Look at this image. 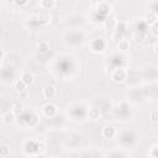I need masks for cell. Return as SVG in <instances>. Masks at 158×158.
<instances>
[{
	"mask_svg": "<svg viewBox=\"0 0 158 158\" xmlns=\"http://www.w3.org/2000/svg\"><path fill=\"white\" fill-rule=\"evenodd\" d=\"M126 78V72L123 69H115L113 73V79L115 82H122L123 79Z\"/></svg>",
	"mask_w": 158,
	"mask_h": 158,
	"instance_id": "3957f363",
	"label": "cell"
},
{
	"mask_svg": "<svg viewBox=\"0 0 158 158\" xmlns=\"http://www.w3.org/2000/svg\"><path fill=\"white\" fill-rule=\"evenodd\" d=\"M38 50L41 51V52H47V51H48L50 50V46H48V43H47V42H44V41H42V42H40L38 43Z\"/></svg>",
	"mask_w": 158,
	"mask_h": 158,
	"instance_id": "9c48e42d",
	"label": "cell"
},
{
	"mask_svg": "<svg viewBox=\"0 0 158 158\" xmlns=\"http://www.w3.org/2000/svg\"><path fill=\"white\" fill-rule=\"evenodd\" d=\"M152 122H157L158 121V111L157 110H153V111H151V115H150Z\"/></svg>",
	"mask_w": 158,
	"mask_h": 158,
	"instance_id": "5bb4252c",
	"label": "cell"
},
{
	"mask_svg": "<svg viewBox=\"0 0 158 158\" xmlns=\"http://www.w3.org/2000/svg\"><path fill=\"white\" fill-rule=\"evenodd\" d=\"M41 5L43 6V8H47V9H50V8H52L53 5H54V2H48V0H43V2L41 3Z\"/></svg>",
	"mask_w": 158,
	"mask_h": 158,
	"instance_id": "4fadbf2b",
	"label": "cell"
},
{
	"mask_svg": "<svg viewBox=\"0 0 158 158\" xmlns=\"http://www.w3.org/2000/svg\"><path fill=\"white\" fill-rule=\"evenodd\" d=\"M14 89L16 90L18 93H22V91H25L26 90V84L22 82V81H16L15 82V84H14Z\"/></svg>",
	"mask_w": 158,
	"mask_h": 158,
	"instance_id": "8992f818",
	"label": "cell"
},
{
	"mask_svg": "<svg viewBox=\"0 0 158 158\" xmlns=\"http://www.w3.org/2000/svg\"><path fill=\"white\" fill-rule=\"evenodd\" d=\"M145 19H146V22H147V24H154L156 20H157L154 12H148V14H146Z\"/></svg>",
	"mask_w": 158,
	"mask_h": 158,
	"instance_id": "ba28073f",
	"label": "cell"
},
{
	"mask_svg": "<svg viewBox=\"0 0 158 158\" xmlns=\"http://www.w3.org/2000/svg\"><path fill=\"white\" fill-rule=\"evenodd\" d=\"M21 111H22V106L19 105V104H15L14 107H12V113L14 114H20Z\"/></svg>",
	"mask_w": 158,
	"mask_h": 158,
	"instance_id": "9a60e30c",
	"label": "cell"
},
{
	"mask_svg": "<svg viewBox=\"0 0 158 158\" xmlns=\"http://www.w3.org/2000/svg\"><path fill=\"white\" fill-rule=\"evenodd\" d=\"M117 46H119V48H120V50H127L130 44H129V41L121 40L120 42H117Z\"/></svg>",
	"mask_w": 158,
	"mask_h": 158,
	"instance_id": "30bf717a",
	"label": "cell"
},
{
	"mask_svg": "<svg viewBox=\"0 0 158 158\" xmlns=\"http://www.w3.org/2000/svg\"><path fill=\"white\" fill-rule=\"evenodd\" d=\"M8 153H9V147H8L5 143H3V145H2V148H0V154H2L3 158H5V157L8 156Z\"/></svg>",
	"mask_w": 158,
	"mask_h": 158,
	"instance_id": "7c38bea8",
	"label": "cell"
},
{
	"mask_svg": "<svg viewBox=\"0 0 158 158\" xmlns=\"http://www.w3.org/2000/svg\"><path fill=\"white\" fill-rule=\"evenodd\" d=\"M154 50H156V54H158V44L156 46V48H154Z\"/></svg>",
	"mask_w": 158,
	"mask_h": 158,
	"instance_id": "ffe728a7",
	"label": "cell"
},
{
	"mask_svg": "<svg viewBox=\"0 0 158 158\" xmlns=\"http://www.w3.org/2000/svg\"><path fill=\"white\" fill-rule=\"evenodd\" d=\"M14 120H15V114L11 111H9V113H5L4 115H3V121L6 123V125H9V123H11V122H14Z\"/></svg>",
	"mask_w": 158,
	"mask_h": 158,
	"instance_id": "52a82bcc",
	"label": "cell"
},
{
	"mask_svg": "<svg viewBox=\"0 0 158 158\" xmlns=\"http://www.w3.org/2000/svg\"><path fill=\"white\" fill-rule=\"evenodd\" d=\"M21 81H22L26 85H30V84L34 83L35 77H34V74H31V73H25V74L22 75V78H21Z\"/></svg>",
	"mask_w": 158,
	"mask_h": 158,
	"instance_id": "5b68a950",
	"label": "cell"
},
{
	"mask_svg": "<svg viewBox=\"0 0 158 158\" xmlns=\"http://www.w3.org/2000/svg\"><path fill=\"white\" fill-rule=\"evenodd\" d=\"M20 95H21L22 98H26V95H27V90H25V91H22V93L20 94Z\"/></svg>",
	"mask_w": 158,
	"mask_h": 158,
	"instance_id": "d6986e66",
	"label": "cell"
},
{
	"mask_svg": "<svg viewBox=\"0 0 158 158\" xmlns=\"http://www.w3.org/2000/svg\"><path fill=\"white\" fill-rule=\"evenodd\" d=\"M15 4H16V5H26L27 2H15Z\"/></svg>",
	"mask_w": 158,
	"mask_h": 158,
	"instance_id": "e0dca14e",
	"label": "cell"
},
{
	"mask_svg": "<svg viewBox=\"0 0 158 158\" xmlns=\"http://www.w3.org/2000/svg\"><path fill=\"white\" fill-rule=\"evenodd\" d=\"M103 136L106 137V138H111L115 136V129L113 126H105L103 129Z\"/></svg>",
	"mask_w": 158,
	"mask_h": 158,
	"instance_id": "277c9868",
	"label": "cell"
},
{
	"mask_svg": "<svg viewBox=\"0 0 158 158\" xmlns=\"http://www.w3.org/2000/svg\"><path fill=\"white\" fill-rule=\"evenodd\" d=\"M57 113V107L53 105V104H46L43 106V114L48 117H52L54 116V114Z\"/></svg>",
	"mask_w": 158,
	"mask_h": 158,
	"instance_id": "6da1fadb",
	"label": "cell"
},
{
	"mask_svg": "<svg viewBox=\"0 0 158 158\" xmlns=\"http://www.w3.org/2000/svg\"><path fill=\"white\" fill-rule=\"evenodd\" d=\"M152 31H153V34L158 35V22H157V21L153 24V26H152Z\"/></svg>",
	"mask_w": 158,
	"mask_h": 158,
	"instance_id": "2e32d148",
	"label": "cell"
},
{
	"mask_svg": "<svg viewBox=\"0 0 158 158\" xmlns=\"http://www.w3.org/2000/svg\"><path fill=\"white\" fill-rule=\"evenodd\" d=\"M56 95V89L52 85H47L43 88V98L46 99H52Z\"/></svg>",
	"mask_w": 158,
	"mask_h": 158,
	"instance_id": "7a4b0ae2",
	"label": "cell"
},
{
	"mask_svg": "<svg viewBox=\"0 0 158 158\" xmlns=\"http://www.w3.org/2000/svg\"><path fill=\"white\" fill-rule=\"evenodd\" d=\"M89 116H90V119H98L99 117V110L98 109H90L89 110Z\"/></svg>",
	"mask_w": 158,
	"mask_h": 158,
	"instance_id": "8fae6325",
	"label": "cell"
},
{
	"mask_svg": "<svg viewBox=\"0 0 158 158\" xmlns=\"http://www.w3.org/2000/svg\"><path fill=\"white\" fill-rule=\"evenodd\" d=\"M4 56H5V52H4V50H2V54H0V59L2 61H4Z\"/></svg>",
	"mask_w": 158,
	"mask_h": 158,
	"instance_id": "ac0fdd59",
	"label": "cell"
}]
</instances>
